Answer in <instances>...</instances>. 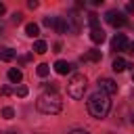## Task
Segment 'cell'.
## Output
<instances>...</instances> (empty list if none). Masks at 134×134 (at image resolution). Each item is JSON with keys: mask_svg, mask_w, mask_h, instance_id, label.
Instances as JSON below:
<instances>
[{"mask_svg": "<svg viewBox=\"0 0 134 134\" xmlns=\"http://www.w3.org/2000/svg\"><path fill=\"white\" fill-rule=\"evenodd\" d=\"M109 111H111V98H109V94H105V92L98 90V92H94L88 98V113L92 117L103 119V117H107Z\"/></svg>", "mask_w": 134, "mask_h": 134, "instance_id": "7a4b0ae2", "label": "cell"}, {"mask_svg": "<svg viewBox=\"0 0 134 134\" xmlns=\"http://www.w3.org/2000/svg\"><path fill=\"white\" fill-rule=\"evenodd\" d=\"M48 71H50V67H48L46 63H40V65H38V69H36V73H38L40 77H46V75H48Z\"/></svg>", "mask_w": 134, "mask_h": 134, "instance_id": "ac0fdd59", "label": "cell"}, {"mask_svg": "<svg viewBox=\"0 0 134 134\" xmlns=\"http://www.w3.org/2000/svg\"><path fill=\"white\" fill-rule=\"evenodd\" d=\"M82 61H100V50H88L82 57Z\"/></svg>", "mask_w": 134, "mask_h": 134, "instance_id": "5bb4252c", "label": "cell"}, {"mask_svg": "<svg viewBox=\"0 0 134 134\" xmlns=\"http://www.w3.org/2000/svg\"><path fill=\"white\" fill-rule=\"evenodd\" d=\"M10 92H13V90H10L8 86H2V90H0V94H2V96H8Z\"/></svg>", "mask_w": 134, "mask_h": 134, "instance_id": "603a6c76", "label": "cell"}, {"mask_svg": "<svg viewBox=\"0 0 134 134\" xmlns=\"http://www.w3.org/2000/svg\"><path fill=\"white\" fill-rule=\"evenodd\" d=\"M54 71H57L59 75H67V73L73 71V65L67 63V61H57V63H54Z\"/></svg>", "mask_w": 134, "mask_h": 134, "instance_id": "ba28073f", "label": "cell"}, {"mask_svg": "<svg viewBox=\"0 0 134 134\" xmlns=\"http://www.w3.org/2000/svg\"><path fill=\"white\" fill-rule=\"evenodd\" d=\"M8 80L13 82V84H19L21 80H23V73H21V69H8Z\"/></svg>", "mask_w": 134, "mask_h": 134, "instance_id": "7c38bea8", "label": "cell"}, {"mask_svg": "<svg viewBox=\"0 0 134 134\" xmlns=\"http://www.w3.org/2000/svg\"><path fill=\"white\" fill-rule=\"evenodd\" d=\"M128 52H132V54H134V40L130 42V46H128Z\"/></svg>", "mask_w": 134, "mask_h": 134, "instance_id": "4316f807", "label": "cell"}, {"mask_svg": "<svg viewBox=\"0 0 134 134\" xmlns=\"http://www.w3.org/2000/svg\"><path fill=\"white\" fill-rule=\"evenodd\" d=\"M17 96H27V88L25 86H19L17 88Z\"/></svg>", "mask_w": 134, "mask_h": 134, "instance_id": "44dd1931", "label": "cell"}, {"mask_svg": "<svg viewBox=\"0 0 134 134\" xmlns=\"http://www.w3.org/2000/svg\"><path fill=\"white\" fill-rule=\"evenodd\" d=\"M98 23H100L98 15H96V13H90V15H88V25H90V29H98Z\"/></svg>", "mask_w": 134, "mask_h": 134, "instance_id": "9a60e30c", "label": "cell"}, {"mask_svg": "<svg viewBox=\"0 0 134 134\" xmlns=\"http://www.w3.org/2000/svg\"><path fill=\"white\" fill-rule=\"evenodd\" d=\"M34 50H36L38 54H44V52L48 50V44H46L44 40H36V44H34Z\"/></svg>", "mask_w": 134, "mask_h": 134, "instance_id": "2e32d148", "label": "cell"}, {"mask_svg": "<svg viewBox=\"0 0 134 134\" xmlns=\"http://www.w3.org/2000/svg\"><path fill=\"white\" fill-rule=\"evenodd\" d=\"M90 40L94 42V44H100L103 40H105V31L98 27V29H90Z\"/></svg>", "mask_w": 134, "mask_h": 134, "instance_id": "8fae6325", "label": "cell"}, {"mask_svg": "<svg viewBox=\"0 0 134 134\" xmlns=\"http://www.w3.org/2000/svg\"><path fill=\"white\" fill-rule=\"evenodd\" d=\"M4 10H6V6H4V4H2V2H0V17H2V15H4Z\"/></svg>", "mask_w": 134, "mask_h": 134, "instance_id": "83f0119b", "label": "cell"}, {"mask_svg": "<svg viewBox=\"0 0 134 134\" xmlns=\"http://www.w3.org/2000/svg\"><path fill=\"white\" fill-rule=\"evenodd\" d=\"M128 46H130V42L124 34H115V38L111 40V48L115 52H124V50H128Z\"/></svg>", "mask_w": 134, "mask_h": 134, "instance_id": "5b68a950", "label": "cell"}, {"mask_svg": "<svg viewBox=\"0 0 134 134\" xmlns=\"http://www.w3.org/2000/svg\"><path fill=\"white\" fill-rule=\"evenodd\" d=\"M27 6L34 10V8H38V2H36V0H29V2H27Z\"/></svg>", "mask_w": 134, "mask_h": 134, "instance_id": "d4e9b609", "label": "cell"}, {"mask_svg": "<svg viewBox=\"0 0 134 134\" xmlns=\"http://www.w3.org/2000/svg\"><path fill=\"white\" fill-rule=\"evenodd\" d=\"M86 86H88V82H86L84 73H71V77L67 82V94L71 98H82L86 92Z\"/></svg>", "mask_w": 134, "mask_h": 134, "instance_id": "3957f363", "label": "cell"}, {"mask_svg": "<svg viewBox=\"0 0 134 134\" xmlns=\"http://www.w3.org/2000/svg\"><path fill=\"white\" fill-rule=\"evenodd\" d=\"M54 23H57V17H44V25L46 27H52L54 29Z\"/></svg>", "mask_w": 134, "mask_h": 134, "instance_id": "ffe728a7", "label": "cell"}, {"mask_svg": "<svg viewBox=\"0 0 134 134\" xmlns=\"http://www.w3.org/2000/svg\"><path fill=\"white\" fill-rule=\"evenodd\" d=\"M15 57H17V52H15L10 46H0V61H4V63H10Z\"/></svg>", "mask_w": 134, "mask_h": 134, "instance_id": "9c48e42d", "label": "cell"}, {"mask_svg": "<svg viewBox=\"0 0 134 134\" xmlns=\"http://www.w3.org/2000/svg\"><path fill=\"white\" fill-rule=\"evenodd\" d=\"M4 134H17V132H4Z\"/></svg>", "mask_w": 134, "mask_h": 134, "instance_id": "f546056e", "label": "cell"}, {"mask_svg": "<svg viewBox=\"0 0 134 134\" xmlns=\"http://www.w3.org/2000/svg\"><path fill=\"white\" fill-rule=\"evenodd\" d=\"M54 31H57V34H65V31H67V21H65V17H57Z\"/></svg>", "mask_w": 134, "mask_h": 134, "instance_id": "4fadbf2b", "label": "cell"}, {"mask_svg": "<svg viewBox=\"0 0 134 134\" xmlns=\"http://www.w3.org/2000/svg\"><path fill=\"white\" fill-rule=\"evenodd\" d=\"M132 82H134V73H132Z\"/></svg>", "mask_w": 134, "mask_h": 134, "instance_id": "4dcf8cb0", "label": "cell"}, {"mask_svg": "<svg viewBox=\"0 0 134 134\" xmlns=\"http://www.w3.org/2000/svg\"><path fill=\"white\" fill-rule=\"evenodd\" d=\"M36 107H38L40 113L57 115V113H61V109H63V100H61V96H59L57 90H44V92L38 96Z\"/></svg>", "mask_w": 134, "mask_h": 134, "instance_id": "6da1fadb", "label": "cell"}, {"mask_svg": "<svg viewBox=\"0 0 134 134\" xmlns=\"http://www.w3.org/2000/svg\"><path fill=\"white\" fill-rule=\"evenodd\" d=\"M105 21H107L109 25H113V27H124V25L128 23L126 15L119 13V10H107V13H105Z\"/></svg>", "mask_w": 134, "mask_h": 134, "instance_id": "277c9868", "label": "cell"}, {"mask_svg": "<svg viewBox=\"0 0 134 134\" xmlns=\"http://www.w3.org/2000/svg\"><path fill=\"white\" fill-rule=\"evenodd\" d=\"M38 31H40V29H38V25H36V23H27V25H25V34H27V36L36 38V36H38Z\"/></svg>", "mask_w": 134, "mask_h": 134, "instance_id": "e0dca14e", "label": "cell"}, {"mask_svg": "<svg viewBox=\"0 0 134 134\" xmlns=\"http://www.w3.org/2000/svg\"><path fill=\"white\" fill-rule=\"evenodd\" d=\"M2 31H4V25H2V23H0V36H2Z\"/></svg>", "mask_w": 134, "mask_h": 134, "instance_id": "f1b7e54d", "label": "cell"}, {"mask_svg": "<svg viewBox=\"0 0 134 134\" xmlns=\"http://www.w3.org/2000/svg\"><path fill=\"white\" fill-rule=\"evenodd\" d=\"M132 121H134V115H132Z\"/></svg>", "mask_w": 134, "mask_h": 134, "instance_id": "1f68e13d", "label": "cell"}, {"mask_svg": "<svg viewBox=\"0 0 134 134\" xmlns=\"http://www.w3.org/2000/svg\"><path fill=\"white\" fill-rule=\"evenodd\" d=\"M2 115H4V119H13V117H15L13 107H4V109H2Z\"/></svg>", "mask_w": 134, "mask_h": 134, "instance_id": "d6986e66", "label": "cell"}, {"mask_svg": "<svg viewBox=\"0 0 134 134\" xmlns=\"http://www.w3.org/2000/svg\"><path fill=\"white\" fill-rule=\"evenodd\" d=\"M65 21H67V31H73V34L80 31V15H77L75 10H71V13L65 17Z\"/></svg>", "mask_w": 134, "mask_h": 134, "instance_id": "52a82bcc", "label": "cell"}, {"mask_svg": "<svg viewBox=\"0 0 134 134\" xmlns=\"http://www.w3.org/2000/svg\"><path fill=\"white\" fill-rule=\"evenodd\" d=\"M21 19H23L21 13H15V15H13V23H21Z\"/></svg>", "mask_w": 134, "mask_h": 134, "instance_id": "7402d4cb", "label": "cell"}, {"mask_svg": "<svg viewBox=\"0 0 134 134\" xmlns=\"http://www.w3.org/2000/svg\"><path fill=\"white\" fill-rule=\"evenodd\" d=\"M69 134H90V132H86V130H71Z\"/></svg>", "mask_w": 134, "mask_h": 134, "instance_id": "484cf974", "label": "cell"}, {"mask_svg": "<svg viewBox=\"0 0 134 134\" xmlns=\"http://www.w3.org/2000/svg\"><path fill=\"white\" fill-rule=\"evenodd\" d=\"M128 67H132V65H130L128 61H124L121 57H117V59L113 61V71H117V73H121V71H126Z\"/></svg>", "mask_w": 134, "mask_h": 134, "instance_id": "30bf717a", "label": "cell"}, {"mask_svg": "<svg viewBox=\"0 0 134 134\" xmlns=\"http://www.w3.org/2000/svg\"><path fill=\"white\" fill-rule=\"evenodd\" d=\"M126 13H134V2H128L126 4Z\"/></svg>", "mask_w": 134, "mask_h": 134, "instance_id": "cb8c5ba5", "label": "cell"}, {"mask_svg": "<svg viewBox=\"0 0 134 134\" xmlns=\"http://www.w3.org/2000/svg\"><path fill=\"white\" fill-rule=\"evenodd\" d=\"M98 90L111 96V94H115V92H117V84H115L111 77H100V80H98Z\"/></svg>", "mask_w": 134, "mask_h": 134, "instance_id": "8992f818", "label": "cell"}]
</instances>
